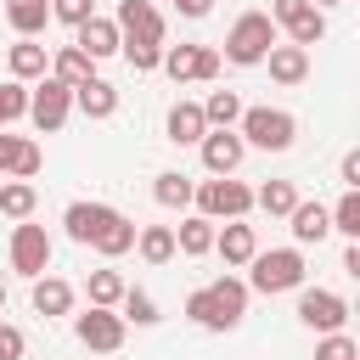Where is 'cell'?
<instances>
[{"instance_id":"obj_1","label":"cell","mask_w":360,"mask_h":360,"mask_svg":"<svg viewBox=\"0 0 360 360\" xmlns=\"http://www.w3.org/2000/svg\"><path fill=\"white\" fill-rule=\"evenodd\" d=\"M276 39H281V28L270 22V11H242V17L231 22V34H225V56H231L236 68H259Z\"/></svg>"},{"instance_id":"obj_2","label":"cell","mask_w":360,"mask_h":360,"mask_svg":"<svg viewBox=\"0 0 360 360\" xmlns=\"http://www.w3.org/2000/svg\"><path fill=\"white\" fill-rule=\"evenodd\" d=\"M236 135H242L248 146H259V152H287L292 135H298V118H292L287 107H242Z\"/></svg>"},{"instance_id":"obj_3","label":"cell","mask_w":360,"mask_h":360,"mask_svg":"<svg viewBox=\"0 0 360 360\" xmlns=\"http://www.w3.org/2000/svg\"><path fill=\"white\" fill-rule=\"evenodd\" d=\"M248 264H253L248 287H253V292H264V298L304 287V253H298V248H270V253H253Z\"/></svg>"},{"instance_id":"obj_4","label":"cell","mask_w":360,"mask_h":360,"mask_svg":"<svg viewBox=\"0 0 360 360\" xmlns=\"http://www.w3.org/2000/svg\"><path fill=\"white\" fill-rule=\"evenodd\" d=\"M191 202H197L202 219H242V214L253 208V191H248L242 180H231V174H214V180H202V186L191 191Z\"/></svg>"},{"instance_id":"obj_5","label":"cell","mask_w":360,"mask_h":360,"mask_svg":"<svg viewBox=\"0 0 360 360\" xmlns=\"http://www.w3.org/2000/svg\"><path fill=\"white\" fill-rule=\"evenodd\" d=\"M68 112H73V84H62L56 73H45V79L28 90V118H34V129H39V135H56V129L68 124Z\"/></svg>"},{"instance_id":"obj_6","label":"cell","mask_w":360,"mask_h":360,"mask_svg":"<svg viewBox=\"0 0 360 360\" xmlns=\"http://www.w3.org/2000/svg\"><path fill=\"white\" fill-rule=\"evenodd\" d=\"M124 332H129V321L118 309H107V304H90L84 315H73V338L84 349H96V354H118L124 349Z\"/></svg>"},{"instance_id":"obj_7","label":"cell","mask_w":360,"mask_h":360,"mask_svg":"<svg viewBox=\"0 0 360 360\" xmlns=\"http://www.w3.org/2000/svg\"><path fill=\"white\" fill-rule=\"evenodd\" d=\"M298 321L309 332H343L349 326V298L332 287H304L298 292Z\"/></svg>"},{"instance_id":"obj_8","label":"cell","mask_w":360,"mask_h":360,"mask_svg":"<svg viewBox=\"0 0 360 360\" xmlns=\"http://www.w3.org/2000/svg\"><path fill=\"white\" fill-rule=\"evenodd\" d=\"M174 84H202V79H214L219 73V51L214 45H163V62H158Z\"/></svg>"},{"instance_id":"obj_9","label":"cell","mask_w":360,"mask_h":360,"mask_svg":"<svg viewBox=\"0 0 360 360\" xmlns=\"http://www.w3.org/2000/svg\"><path fill=\"white\" fill-rule=\"evenodd\" d=\"M118 45H163V11L152 0H118Z\"/></svg>"},{"instance_id":"obj_10","label":"cell","mask_w":360,"mask_h":360,"mask_svg":"<svg viewBox=\"0 0 360 360\" xmlns=\"http://www.w3.org/2000/svg\"><path fill=\"white\" fill-rule=\"evenodd\" d=\"M45 264H51V236H45V225L17 219V231H11V270L34 281V276H45Z\"/></svg>"},{"instance_id":"obj_11","label":"cell","mask_w":360,"mask_h":360,"mask_svg":"<svg viewBox=\"0 0 360 360\" xmlns=\"http://www.w3.org/2000/svg\"><path fill=\"white\" fill-rule=\"evenodd\" d=\"M197 152H202V169H208V174H236L248 141H242L236 129H208V135L197 141Z\"/></svg>"},{"instance_id":"obj_12","label":"cell","mask_w":360,"mask_h":360,"mask_svg":"<svg viewBox=\"0 0 360 360\" xmlns=\"http://www.w3.org/2000/svg\"><path fill=\"white\" fill-rule=\"evenodd\" d=\"M287 225H292V242L298 248H321L326 236H332V208L326 202H292V214H287Z\"/></svg>"},{"instance_id":"obj_13","label":"cell","mask_w":360,"mask_h":360,"mask_svg":"<svg viewBox=\"0 0 360 360\" xmlns=\"http://www.w3.org/2000/svg\"><path fill=\"white\" fill-rule=\"evenodd\" d=\"M73 45H79L90 62L118 56V22H112V17H84V22L73 28Z\"/></svg>"},{"instance_id":"obj_14","label":"cell","mask_w":360,"mask_h":360,"mask_svg":"<svg viewBox=\"0 0 360 360\" xmlns=\"http://www.w3.org/2000/svg\"><path fill=\"white\" fill-rule=\"evenodd\" d=\"M264 62H270V79H276V84H304V79H309V51L292 45V39H276V45L264 51Z\"/></svg>"},{"instance_id":"obj_15","label":"cell","mask_w":360,"mask_h":360,"mask_svg":"<svg viewBox=\"0 0 360 360\" xmlns=\"http://www.w3.org/2000/svg\"><path fill=\"white\" fill-rule=\"evenodd\" d=\"M73 107L84 112V118H112L118 112V84H107V79H84V84H73Z\"/></svg>"},{"instance_id":"obj_16","label":"cell","mask_w":360,"mask_h":360,"mask_svg":"<svg viewBox=\"0 0 360 360\" xmlns=\"http://www.w3.org/2000/svg\"><path fill=\"white\" fill-rule=\"evenodd\" d=\"M90 248H96L101 259H118V253H129V248H135V219H124L118 208H107V219H101V231L90 236Z\"/></svg>"},{"instance_id":"obj_17","label":"cell","mask_w":360,"mask_h":360,"mask_svg":"<svg viewBox=\"0 0 360 360\" xmlns=\"http://www.w3.org/2000/svg\"><path fill=\"white\" fill-rule=\"evenodd\" d=\"M214 253H219L225 264H248V259L259 253V236H253V225H242V219H225V231H214Z\"/></svg>"},{"instance_id":"obj_18","label":"cell","mask_w":360,"mask_h":360,"mask_svg":"<svg viewBox=\"0 0 360 360\" xmlns=\"http://www.w3.org/2000/svg\"><path fill=\"white\" fill-rule=\"evenodd\" d=\"M202 135H208L202 107H197V101H174V107H169V141H174V146H197Z\"/></svg>"},{"instance_id":"obj_19","label":"cell","mask_w":360,"mask_h":360,"mask_svg":"<svg viewBox=\"0 0 360 360\" xmlns=\"http://www.w3.org/2000/svg\"><path fill=\"white\" fill-rule=\"evenodd\" d=\"M174 253H186V259H202V253H214V219H202V214H186V219L174 225Z\"/></svg>"},{"instance_id":"obj_20","label":"cell","mask_w":360,"mask_h":360,"mask_svg":"<svg viewBox=\"0 0 360 360\" xmlns=\"http://www.w3.org/2000/svg\"><path fill=\"white\" fill-rule=\"evenodd\" d=\"M6 62H11V79H45V73H51V51H45L39 39H17V45L6 51Z\"/></svg>"},{"instance_id":"obj_21","label":"cell","mask_w":360,"mask_h":360,"mask_svg":"<svg viewBox=\"0 0 360 360\" xmlns=\"http://www.w3.org/2000/svg\"><path fill=\"white\" fill-rule=\"evenodd\" d=\"M73 309V287L62 276H34V315H68Z\"/></svg>"},{"instance_id":"obj_22","label":"cell","mask_w":360,"mask_h":360,"mask_svg":"<svg viewBox=\"0 0 360 360\" xmlns=\"http://www.w3.org/2000/svg\"><path fill=\"white\" fill-rule=\"evenodd\" d=\"M101 219H107V202H68V214H62L68 236H73V242H84V248H90V236L101 231Z\"/></svg>"},{"instance_id":"obj_23","label":"cell","mask_w":360,"mask_h":360,"mask_svg":"<svg viewBox=\"0 0 360 360\" xmlns=\"http://www.w3.org/2000/svg\"><path fill=\"white\" fill-rule=\"evenodd\" d=\"M186 321H197L202 332H231V326H236V321L214 304V292H208V287H197V292L186 298Z\"/></svg>"},{"instance_id":"obj_24","label":"cell","mask_w":360,"mask_h":360,"mask_svg":"<svg viewBox=\"0 0 360 360\" xmlns=\"http://www.w3.org/2000/svg\"><path fill=\"white\" fill-rule=\"evenodd\" d=\"M6 22H11L22 39H34V34L51 22V0H6Z\"/></svg>"},{"instance_id":"obj_25","label":"cell","mask_w":360,"mask_h":360,"mask_svg":"<svg viewBox=\"0 0 360 360\" xmlns=\"http://www.w3.org/2000/svg\"><path fill=\"white\" fill-rule=\"evenodd\" d=\"M292 202H298V186H292V180H264V186L253 191V208H264L270 219H287Z\"/></svg>"},{"instance_id":"obj_26","label":"cell","mask_w":360,"mask_h":360,"mask_svg":"<svg viewBox=\"0 0 360 360\" xmlns=\"http://www.w3.org/2000/svg\"><path fill=\"white\" fill-rule=\"evenodd\" d=\"M135 253H141L146 264H169V259H174V225H146V231H135Z\"/></svg>"},{"instance_id":"obj_27","label":"cell","mask_w":360,"mask_h":360,"mask_svg":"<svg viewBox=\"0 0 360 360\" xmlns=\"http://www.w3.org/2000/svg\"><path fill=\"white\" fill-rule=\"evenodd\" d=\"M39 163H45V158H39V146H34V141H22V135H11V141H6V174H11V180H34V174H39Z\"/></svg>"},{"instance_id":"obj_28","label":"cell","mask_w":360,"mask_h":360,"mask_svg":"<svg viewBox=\"0 0 360 360\" xmlns=\"http://www.w3.org/2000/svg\"><path fill=\"white\" fill-rule=\"evenodd\" d=\"M191 180L180 174V169H163V174H152V197L163 202V208H191Z\"/></svg>"},{"instance_id":"obj_29","label":"cell","mask_w":360,"mask_h":360,"mask_svg":"<svg viewBox=\"0 0 360 360\" xmlns=\"http://www.w3.org/2000/svg\"><path fill=\"white\" fill-rule=\"evenodd\" d=\"M281 28H287V39H292V45H304V51L326 39V17H321V6H304V11H298L292 22H281Z\"/></svg>"},{"instance_id":"obj_30","label":"cell","mask_w":360,"mask_h":360,"mask_svg":"<svg viewBox=\"0 0 360 360\" xmlns=\"http://www.w3.org/2000/svg\"><path fill=\"white\" fill-rule=\"evenodd\" d=\"M51 73H56L62 84H84V79L96 73V62H90V56H84L79 45H62V51L51 56Z\"/></svg>"},{"instance_id":"obj_31","label":"cell","mask_w":360,"mask_h":360,"mask_svg":"<svg viewBox=\"0 0 360 360\" xmlns=\"http://www.w3.org/2000/svg\"><path fill=\"white\" fill-rule=\"evenodd\" d=\"M202 118H208V129H236V118H242V96H236V90H214V96L202 101Z\"/></svg>"},{"instance_id":"obj_32","label":"cell","mask_w":360,"mask_h":360,"mask_svg":"<svg viewBox=\"0 0 360 360\" xmlns=\"http://www.w3.org/2000/svg\"><path fill=\"white\" fill-rule=\"evenodd\" d=\"M208 292H214V304L242 326V315H248V281H236V276H219V281H208Z\"/></svg>"},{"instance_id":"obj_33","label":"cell","mask_w":360,"mask_h":360,"mask_svg":"<svg viewBox=\"0 0 360 360\" xmlns=\"http://www.w3.org/2000/svg\"><path fill=\"white\" fill-rule=\"evenodd\" d=\"M34 202H39V191H34L28 180H6V186H0V214H6V219H28Z\"/></svg>"},{"instance_id":"obj_34","label":"cell","mask_w":360,"mask_h":360,"mask_svg":"<svg viewBox=\"0 0 360 360\" xmlns=\"http://www.w3.org/2000/svg\"><path fill=\"white\" fill-rule=\"evenodd\" d=\"M84 292H90V304H107V309H112V304L124 298V276H118V270H90V276H84Z\"/></svg>"},{"instance_id":"obj_35","label":"cell","mask_w":360,"mask_h":360,"mask_svg":"<svg viewBox=\"0 0 360 360\" xmlns=\"http://www.w3.org/2000/svg\"><path fill=\"white\" fill-rule=\"evenodd\" d=\"M124 321H135V326H152L158 321V304H152V292H141V287H124V298L112 304Z\"/></svg>"},{"instance_id":"obj_36","label":"cell","mask_w":360,"mask_h":360,"mask_svg":"<svg viewBox=\"0 0 360 360\" xmlns=\"http://www.w3.org/2000/svg\"><path fill=\"white\" fill-rule=\"evenodd\" d=\"M17 118H28V84L22 79H6L0 84V129L17 124Z\"/></svg>"},{"instance_id":"obj_37","label":"cell","mask_w":360,"mask_h":360,"mask_svg":"<svg viewBox=\"0 0 360 360\" xmlns=\"http://www.w3.org/2000/svg\"><path fill=\"white\" fill-rule=\"evenodd\" d=\"M332 231H343L349 242H360V191H343L332 208Z\"/></svg>"},{"instance_id":"obj_38","label":"cell","mask_w":360,"mask_h":360,"mask_svg":"<svg viewBox=\"0 0 360 360\" xmlns=\"http://www.w3.org/2000/svg\"><path fill=\"white\" fill-rule=\"evenodd\" d=\"M315 360H360V349H354V338H349V332H321Z\"/></svg>"},{"instance_id":"obj_39","label":"cell","mask_w":360,"mask_h":360,"mask_svg":"<svg viewBox=\"0 0 360 360\" xmlns=\"http://www.w3.org/2000/svg\"><path fill=\"white\" fill-rule=\"evenodd\" d=\"M124 51V62L135 68V73H152L158 62H163V45H118Z\"/></svg>"},{"instance_id":"obj_40","label":"cell","mask_w":360,"mask_h":360,"mask_svg":"<svg viewBox=\"0 0 360 360\" xmlns=\"http://www.w3.org/2000/svg\"><path fill=\"white\" fill-rule=\"evenodd\" d=\"M51 17H62L68 28H79L84 17H96V0H51Z\"/></svg>"},{"instance_id":"obj_41","label":"cell","mask_w":360,"mask_h":360,"mask_svg":"<svg viewBox=\"0 0 360 360\" xmlns=\"http://www.w3.org/2000/svg\"><path fill=\"white\" fill-rule=\"evenodd\" d=\"M0 360H22V332L0 321Z\"/></svg>"},{"instance_id":"obj_42","label":"cell","mask_w":360,"mask_h":360,"mask_svg":"<svg viewBox=\"0 0 360 360\" xmlns=\"http://www.w3.org/2000/svg\"><path fill=\"white\" fill-rule=\"evenodd\" d=\"M338 174H343V191H360V152H343Z\"/></svg>"},{"instance_id":"obj_43","label":"cell","mask_w":360,"mask_h":360,"mask_svg":"<svg viewBox=\"0 0 360 360\" xmlns=\"http://www.w3.org/2000/svg\"><path fill=\"white\" fill-rule=\"evenodd\" d=\"M304 6H309V0H270V22L281 28V22H292V17L304 11Z\"/></svg>"},{"instance_id":"obj_44","label":"cell","mask_w":360,"mask_h":360,"mask_svg":"<svg viewBox=\"0 0 360 360\" xmlns=\"http://www.w3.org/2000/svg\"><path fill=\"white\" fill-rule=\"evenodd\" d=\"M174 11H180V17H208L214 0H174Z\"/></svg>"},{"instance_id":"obj_45","label":"cell","mask_w":360,"mask_h":360,"mask_svg":"<svg viewBox=\"0 0 360 360\" xmlns=\"http://www.w3.org/2000/svg\"><path fill=\"white\" fill-rule=\"evenodd\" d=\"M343 270H349V276H360V242H349V248H343Z\"/></svg>"},{"instance_id":"obj_46","label":"cell","mask_w":360,"mask_h":360,"mask_svg":"<svg viewBox=\"0 0 360 360\" xmlns=\"http://www.w3.org/2000/svg\"><path fill=\"white\" fill-rule=\"evenodd\" d=\"M6 141H11V135H0V174H6Z\"/></svg>"},{"instance_id":"obj_47","label":"cell","mask_w":360,"mask_h":360,"mask_svg":"<svg viewBox=\"0 0 360 360\" xmlns=\"http://www.w3.org/2000/svg\"><path fill=\"white\" fill-rule=\"evenodd\" d=\"M309 6H343V0H309Z\"/></svg>"},{"instance_id":"obj_48","label":"cell","mask_w":360,"mask_h":360,"mask_svg":"<svg viewBox=\"0 0 360 360\" xmlns=\"http://www.w3.org/2000/svg\"><path fill=\"white\" fill-rule=\"evenodd\" d=\"M0 309H6V281H0Z\"/></svg>"}]
</instances>
